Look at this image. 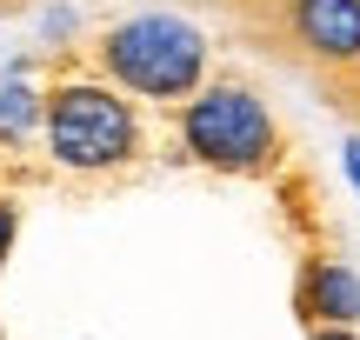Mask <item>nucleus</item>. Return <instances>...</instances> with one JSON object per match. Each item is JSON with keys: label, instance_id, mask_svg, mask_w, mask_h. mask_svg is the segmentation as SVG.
I'll use <instances>...</instances> for the list:
<instances>
[{"label": "nucleus", "instance_id": "obj_12", "mask_svg": "<svg viewBox=\"0 0 360 340\" xmlns=\"http://www.w3.org/2000/svg\"><path fill=\"white\" fill-rule=\"evenodd\" d=\"M260 7H287V0H260Z\"/></svg>", "mask_w": 360, "mask_h": 340}, {"label": "nucleus", "instance_id": "obj_4", "mask_svg": "<svg viewBox=\"0 0 360 340\" xmlns=\"http://www.w3.org/2000/svg\"><path fill=\"white\" fill-rule=\"evenodd\" d=\"M281 27L321 80L360 74V0H287Z\"/></svg>", "mask_w": 360, "mask_h": 340}, {"label": "nucleus", "instance_id": "obj_5", "mask_svg": "<svg viewBox=\"0 0 360 340\" xmlns=\"http://www.w3.org/2000/svg\"><path fill=\"white\" fill-rule=\"evenodd\" d=\"M294 314L307 327H360V274L334 254H307L294 280Z\"/></svg>", "mask_w": 360, "mask_h": 340}, {"label": "nucleus", "instance_id": "obj_2", "mask_svg": "<svg viewBox=\"0 0 360 340\" xmlns=\"http://www.w3.org/2000/svg\"><path fill=\"white\" fill-rule=\"evenodd\" d=\"M174 127H180V154L207 174H227V181H267L287 160L281 120H274V107L247 80H214L207 74L174 107Z\"/></svg>", "mask_w": 360, "mask_h": 340}, {"label": "nucleus", "instance_id": "obj_1", "mask_svg": "<svg viewBox=\"0 0 360 340\" xmlns=\"http://www.w3.org/2000/svg\"><path fill=\"white\" fill-rule=\"evenodd\" d=\"M40 140L60 174H120L147 147L141 100L107 74H60L40 100Z\"/></svg>", "mask_w": 360, "mask_h": 340}, {"label": "nucleus", "instance_id": "obj_10", "mask_svg": "<svg viewBox=\"0 0 360 340\" xmlns=\"http://www.w3.org/2000/svg\"><path fill=\"white\" fill-rule=\"evenodd\" d=\"M340 174H347V187L360 194V140H347V154H340Z\"/></svg>", "mask_w": 360, "mask_h": 340}, {"label": "nucleus", "instance_id": "obj_11", "mask_svg": "<svg viewBox=\"0 0 360 340\" xmlns=\"http://www.w3.org/2000/svg\"><path fill=\"white\" fill-rule=\"evenodd\" d=\"M307 340H360V327H307Z\"/></svg>", "mask_w": 360, "mask_h": 340}, {"label": "nucleus", "instance_id": "obj_7", "mask_svg": "<svg viewBox=\"0 0 360 340\" xmlns=\"http://www.w3.org/2000/svg\"><path fill=\"white\" fill-rule=\"evenodd\" d=\"M13 247H20V200H13V194H0V274H7Z\"/></svg>", "mask_w": 360, "mask_h": 340}, {"label": "nucleus", "instance_id": "obj_3", "mask_svg": "<svg viewBox=\"0 0 360 340\" xmlns=\"http://www.w3.org/2000/svg\"><path fill=\"white\" fill-rule=\"evenodd\" d=\"M207 67H214V47L187 13H127L94 40V74L154 107H180L207 80Z\"/></svg>", "mask_w": 360, "mask_h": 340}, {"label": "nucleus", "instance_id": "obj_9", "mask_svg": "<svg viewBox=\"0 0 360 340\" xmlns=\"http://www.w3.org/2000/svg\"><path fill=\"white\" fill-rule=\"evenodd\" d=\"M40 34H47V40H67V34H74V7H53V13H47V27H40Z\"/></svg>", "mask_w": 360, "mask_h": 340}, {"label": "nucleus", "instance_id": "obj_6", "mask_svg": "<svg viewBox=\"0 0 360 340\" xmlns=\"http://www.w3.org/2000/svg\"><path fill=\"white\" fill-rule=\"evenodd\" d=\"M40 100L47 93L27 80V60H13L7 80H0V147H27L40 133Z\"/></svg>", "mask_w": 360, "mask_h": 340}, {"label": "nucleus", "instance_id": "obj_8", "mask_svg": "<svg viewBox=\"0 0 360 340\" xmlns=\"http://www.w3.org/2000/svg\"><path fill=\"white\" fill-rule=\"evenodd\" d=\"M327 93H334V107H347V114L360 120V74H334V80H327Z\"/></svg>", "mask_w": 360, "mask_h": 340}]
</instances>
